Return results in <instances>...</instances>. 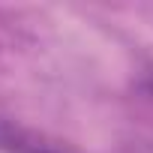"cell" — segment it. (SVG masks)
Listing matches in <instances>:
<instances>
[{"instance_id": "cell-1", "label": "cell", "mask_w": 153, "mask_h": 153, "mask_svg": "<svg viewBox=\"0 0 153 153\" xmlns=\"http://www.w3.org/2000/svg\"><path fill=\"white\" fill-rule=\"evenodd\" d=\"M0 150H6V153H66L57 141H48L45 135L30 132L3 117H0Z\"/></svg>"}, {"instance_id": "cell-2", "label": "cell", "mask_w": 153, "mask_h": 153, "mask_svg": "<svg viewBox=\"0 0 153 153\" xmlns=\"http://www.w3.org/2000/svg\"><path fill=\"white\" fill-rule=\"evenodd\" d=\"M123 153H153V132L126 141V144H123Z\"/></svg>"}, {"instance_id": "cell-3", "label": "cell", "mask_w": 153, "mask_h": 153, "mask_svg": "<svg viewBox=\"0 0 153 153\" xmlns=\"http://www.w3.org/2000/svg\"><path fill=\"white\" fill-rule=\"evenodd\" d=\"M135 87H138V93H141V96H144L147 102H153V69L141 75V78H138V84H135Z\"/></svg>"}]
</instances>
